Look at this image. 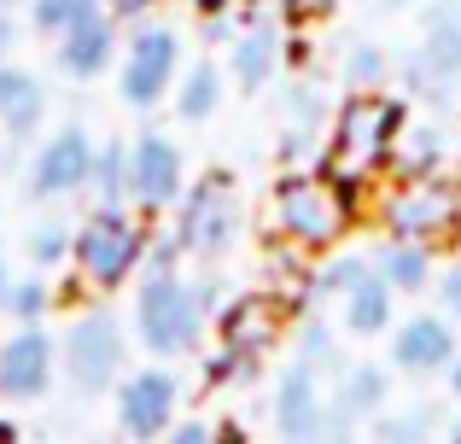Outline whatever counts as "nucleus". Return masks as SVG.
<instances>
[{
  "instance_id": "nucleus-1",
  "label": "nucleus",
  "mask_w": 461,
  "mask_h": 444,
  "mask_svg": "<svg viewBox=\"0 0 461 444\" xmlns=\"http://www.w3.org/2000/svg\"><path fill=\"white\" fill-rule=\"evenodd\" d=\"M211 298L216 286H193L181 281L176 269L164 275H147L135 293V333L152 357H193L204 340V316H211Z\"/></svg>"
},
{
  "instance_id": "nucleus-2",
  "label": "nucleus",
  "mask_w": 461,
  "mask_h": 444,
  "mask_svg": "<svg viewBox=\"0 0 461 444\" xmlns=\"http://www.w3.org/2000/svg\"><path fill=\"white\" fill-rule=\"evenodd\" d=\"M403 135V105L385 94H350L345 112L333 117V152H327V176L333 182H368L374 170L392 164V147Z\"/></svg>"
},
{
  "instance_id": "nucleus-3",
  "label": "nucleus",
  "mask_w": 461,
  "mask_h": 444,
  "mask_svg": "<svg viewBox=\"0 0 461 444\" xmlns=\"http://www.w3.org/2000/svg\"><path fill=\"white\" fill-rule=\"evenodd\" d=\"M70 263H77L82 286L94 293H112L129 275L147 263V222L129 217L123 205H100L94 217H82L77 246H70Z\"/></svg>"
},
{
  "instance_id": "nucleus-4",
  "label": "nucleus",
  "mask_w": 461,
  "mask_h": 444,
  "mask_svg": "<svg viewBox=\"0 0 461 444\" xmlns=\"http://www.w3.org/2000/svg\"><path fill=\"white\" fill-rule=\"evenodd\" d=\"M275 222H281V234L293 240L298 251H327L350 228L345 182H333L327 170L321 176L315 170L281 176V187H275Z\"/></svg>"
},
{
  "instance_id": "nucleus-5",
  "label": "nucleus",
  "mask_w": 461,
  "mask_h": 444,
  "mask_svg": "<svg viewBox=\"0 0 461 444\" xmlns=\"http://www.w3.org/2000/svg\"><path fill=\"white\" fill-rule=\"evenodd\" d=\"M123 363H129V340H123V322L112 310H82L65 328V340H59V368H65V380L82 398L112 392L123 380Z\"/></svg>"
},
{
  "instance_id": "nucleus-6",
  "label": "nucleus",
  "mask_w": 461,
  "mask_h": 444,
  "mask_svg": "<svg viewBox=\"0 0 461 444\" xmlns=\"http://www.w3.org/2000/svg\"><path fill=\"white\" fill-rule=\"evenodd\" d=\"M403 77H409V88L432 105L456 100V82H461V0H432L427 6V30H420V47L409 53Z\"/></svg>"
},
{
  "instance_id": "nucleus-7",
  "label": "nucleus",
  "mask_w": 461,
  "mask_h": 444,
  "mask_svg": "<svg viewBox=\"0 0 461 444\" xmlns=\"http://www.w3.org/2000/svg\"><path fill=\"white\" fill-rule=\"evenodd\" d=\"M456 222H461V187L450 176H409V182H397L392 199H385V228H392V240L432 246V240L456 234Z\"/></svg>"
},
{
  "instance_id": "nucleus-8",
  "label": "nucleus",
  "mask_w": 461,
  "mask_h": 444,
  "mask_svg": "<svg viewBox=\"0 0 461 444\" xmlns=\"http://www.w3.org/2000/svg\"><path fill=\"white\" fill-rule=\"evenodd\" d=\"M275 427L286 444H350V415L339 403H321L315 368L293 363L275 386Z\"/></svg>"
},
{
  "instance_id": "nucleus-9",
  "label": "nucleus",
  "mask_w": 461,
  "mask_h": 444,
  "mask_svg": "<svg viewBox=\"0 0 461 444\" xmlns=\"http://www.w3.org/2000/svg\"><path fill=\"white\" fill-rule=\"evenodd\" d=\"M176 240H181V251H193V258H222V251L240 240V199H234V187H228L222 170L181 194Z\"/></svg>"
},
{
  "instance_id": "nucleus-10",
  "label": "nucleus",
  "mask_w": 461,
  "mask_h": 444,
  "mask_svg": "<svg viewBox=\"0 0 461 444\" xmlns=\"http://www.w3.org/2000/svg\"><path fill=\"white\" fill-rule=\"evenodd\" d=\"M176 70H181L176 30H164V23L135 30L129 35V53H123V70H117V94H123V105H135V112H152V105L176 88Z\"/></svg>"
},
{
  "instance_id": "nucleus-11",
  "label": "nucleus",
  "mask_w": 461,
  "mask_h": 444,
  "mask_svg": "<svg viewBox=\"0 0 461 444\" xmlns=\"http://www.w3.org/2000/svg\"><path fill=\"white\" fill-rule=\"evenodd\" d=\"M53 375H59V345L41 322H35V328H12L6 340H0V403L47 398Z\"/></svg>"
},
{
  "instance_id": "nucleus-12",
  "label": "nucleus",
  "mask_w": 461,
  "mask_h": 444,
  "mask_svg": "<svg viewBox=\"0 0 461 444\" xmlns=\"http://www.w3.org/2000/svg\"><path fill=\"white\" fill-rule=\"evenodd\" d=\"M176 410H181V386L169 368H140V375L117 380V427L123 439L135 444H152L176 427Z\"/></svg>"
},
{
  "instance_id": "nucleus-13",
  "label": "nucleus",
  "mask_w": 461,
  "mask_h": 444,
  "mask_svg": "<svg viewBox=\"0 0 461 444\" xmlns=\"http://www.w3.org/2000/svg\"><path fill=\"white\" fill-rule=\"evenodd\" d=\"M94 140L82 123H65L59 135L41 140V152L30 159V199H70L94 182Z\"/></svg>"
},
{
  "instance_id": "nucleus-14",
  "label": "nucleus",
  "mask_w": 461,
  "mask_h": 444,
  "mask_svg": "<svg viewBox=\"0 0 461 444\" xmlns=\"http://www.w3.org/2000/svg\"><path fill=\"white\" fill-rule=\"evenodd\" d=\"M187 194L181 187V147L169 135H140L135 147H129V199H135L140 211H164L176 205V199Z\"/></svg>"
},
{
  "instance_id": "nucleus-15",
  "label": "nucleus",
  "mask_w": 461,
  "mask_h": 444,
  "mask_svg": "<svg viewBox=\"0 0 461 444\" xmlns=\"http://www.w3.org/2000/svg\"><path fill=\"white\" fill-rule=\"evenodd\" d=\"M112 59H117V23H112V12H94V18H82L77 30L59 35V70H65L70 82L105 77Z\"/></svg>"
},
{
  "instance_id": "nucleus-16",
  "label": "nucleus",
  "mask_w": 461,
  "mask_h": 444,
  "mask_svg": "<svg viewBox=\"0 0 461 444\" xmlns=\"http://www.w3.org/2000/svg\"><path fill=\"white\" fill-rule=\"evenodd\" d=\"M281 333V304L275 298H240L222 310V345L240 357H263Z\"/></svg>"
},
{
  "instance_id": "nucleus-17",
  "label": "nucleus",
  "mask_w": 461,
  "mask_h": 444,
  "mask_svg": "<svg viewBox=\"0 0 461 444\" xmlns=\"http://www.w3.org/2000/svg\"><path fill=\"white\" fill-rule=\"evenodd\" d=\"M450 357H456V340L438 316H415L392 345V363L403 368V375H432V368H444Z\"/></svg>"
},
{
  "instance_id": "nucleus-18",
  "label": "nucleus",
  "mask_w": 461,
  "mask_h": 444,
  "mask_svg": "<svg viewBox=\"0 0 461 444\" xmlns=\"http://www.w3.org/2000/svg\"><path fill=\"white\" fill-rule=\"evenodd\" d=\"M275 65H281V30H275V23H251V30L234 41L240 88H263V82L275 77Z\"/></svg>"
},
{
  "instance_id": "nucleus-19",
  "label": "nucleus",
  "mask_w": 461,
  "mask_h": 444,
  "mask_svg": "<svg viewBox=\"0 0 461 444\" xmlns=\"http://www.w3.org/2000/svg\"><path fill=\"white\" fill-rule=\"evenodd\" d=\"M374 269H380V281L392 286V293H420V286L432 281V258H427V246H415V240H392Z\"/></svg>"
},
{
  "instance_id": "nucleus-20",
  "label": "nucleus",
  "mask_w": 461,
  "mask_h": 444,
  "mask_svg": "<svg viewBox=\"0 0 461 444\" xmlns=\"http://www.w3.org/2000/svg\"><path fill=\"white\" fill-rule=\"evenodd\" d=\"M385 322H392V286L380 281V275H362L357 286L345 293V328L350 333H380Z\"/></svg>"
},
{
  "instance_id": "nucleus-21",
  "label": "nucleus",
  "mask_w": 461,
  "mask_h": 444,
  "mask_svg": "<svg viewBox=\"0 0 461 444\" xmlns=\"http://www.w3.org/2000/svg\"><path fill=\"white\" fill-rule=\"evenodd\" d=\"M216 100H222V77H216V65H193L187 77L176 82V112H181V123H204V117L216 112Z\"/></svg>"
},
{
  "instance_id": "nucleus-22",
  "label": "nucleus",
  "mask_w": 461,
  "mask_h": 444,
  "mask_svg": "<svg viewBox=\"0 0 461 444\" xmlns=\"http://www.w3.org/2000/svg\"><path fill=\"white\" fill-rule=\"evenodd\" d=\"M59 304V293L41 281V275H23V281L6 286V304H0V316H12L18 328H35V322H47Z\"/></svg>"
},
{
  "instance_id": "nucleus-23",
  "label": "nucleus",
  "mask_w": 461,
  "mask_h": 444,
  "mask_svg": "<svg viewBox=\"0 0 461 444\" xmlns=\"http://www.w3.org/2000/svg\"><path fill=\"white\" fill-rule=\"evenodd\" d=\"M94 194H100V205H123L129 199V147L123 140H105L100 152H94Z\"/></svg>"
},
{
  "instance_id": "nucleus-24",
  "label": "nucleus",
  "mask_w": 461,
  "mask_h": 444,
  "mask_svg": "<svg viewBox=\"0 0 461 444\" xmlns=\"http://www.w3.org/2000/svg\"><path fill=\"white\" fill-rule=\"evenodd\" d=\"M392 159H397V170H403V182H409V176H438L444 135H438V129H409V135H397Z\"/></svg>"
},
{
  "instance_id": "nucleus-25",
  "label": "nucleus",
  "mask_w": 461,
  "mask_h": 444,
  "mask_svg": "<svg viewBox=\"0 0 461 444\" xmlns=\"http://www.w3.org/2000/svg\"><path fill=\"white\" fill-rule=\"evenodd\" d=\"M385 403V375L380 368H345V380H339V410L350 415V421H357V415H374Z\"/></svg>"
},
{
  "instance_id": "nucleus-26",
  "label": "nucleus",
  "mask_w": 461,
  "mask_h": 444,
  "mask_svg": "<svg viewBox=\"0 0 461 444\" xmlns=\"http://www.w3.org/2000/svg\"><path fill=\"white\" fill-rule=\"evenodd\" d=\"M432 433H438V410H432V403H409V410L385 415V421L374 427L380 444H427Z\"/></svg>"
},
{
  "instance_id": "nucleus-27",
  "label": "nucleus",
  "mask_w": 461,
  "mask_h": 444,
  "mask_svg": "<svg viewBox=\"0 0 461 444\" xmlns=\"http://www.w3.org/2000/svg\"><path fill=\"white\" fill-rule=\"evenodd\" d=\"M94 12H105L100 0H30V23H35V35H65V30H77L82 18H94Z\"/></svg>"
},
{
  "instance_id": "nucleus-28",
  "label": "nucleus",
  "mask_w": 461,
  "mask_h": 444,
  "mask_svg": "<svg viewBox=\"0 0 461 444\" xmlns=\"http://www.w3.org/2000/svg\"><path fill=\"white\" fill-rule=\"evenodd\" d=\"M41 117H47V88H41V82L30 77V82L18 88V100L6 105V117H0V129H6L12 140H30L35 129H41Z\"/></svg>"
},
{
  "instance_id": "nucleus-29",
  "label": "nucleus",
  "mask_w": 461,
  "mask_h": 444,
  "mask_svg": "<svg viewBox=\"0 0 461 444\" xmlns=\"http://www.w3.org/2000/svg\"><path fill=\"white\" fill-rule=\"evenodd\" d=\"M70 246H77V234L65 222H35L30 228V263L35 269H59L70 258Z\"/></svg>"
},
{
  "instance_id": "nucleus-30",
  "label": "nucleus",
  "mask_w": 461,
  "mask_h": 444,
  "mask_svg": "<svg viewBox=\"0 0 461 444\" xmlns=\"http://www.w3.org/2000/svg\"><path fill=\"white\" fill-rule=\"evenodd\" d=\"M345 82L357 94H374V82H385V53H380V47H368V41H357L345 53Z\"/></svg>"
},
{
  "instance_id": "nucleus-31",
  "label": "nucleus",
  "mask_w": 461,
  "mask_h": 444,
  "mask_svg": "<svg viewBox=\"0 0 461 444\" xmlns=\"http://www.w3.org/2000/svg\"><path fill=\"white\" fill-rule=\"evenodd\" d=\"M362 275H368V269H362V258H345V263H333V269H321V281H315V293H339V298H345L350 286L362 281Z\"/></svg>"
},
{
  "instance_id": "nucleus-32",
  "label": "nucleus",
  "mask_w": 461,
  "mask_h": 444,
  "mask_svg": "<svg viewBox=\"0 0 461 444\" xmlns=\"http://www.w3.org/2000/svg\"><path fill=\"white\" fill-rule=\"evenodd\" d=\"M298 345H304V363H315V357H333V333L321 328V322H304V328H298Z\"/></svg>"
},
{
  "instance_id": "nucleus-33",
  "label": "nucleus",
  "mask_w": 461,
  "mask_h": 444,
  "mask_svg": "<svg viewBox=\"0 0 461 444\" xmlns=\"http://www.w3.org/2000/svg\"><path fill=\"white\" fill-rule=\"evenodd\" d=\"M158 444H216V433H211L204 421H181V427H169Z\"/></svg>"
},
{
  "instance_id": "nucleus-34",
  "label": "nucleus",
  "mask_w": 461,
  "mask_h": 444,
  "mask_svg": "<svg viewBox=\"0 0 461 444\" xmlns=\"http://www.w3.org/2000/svg\"><path fill=\"white\" fill-rule=\"evenodd\" d=\"M23 82H30V70H18V65H6V59H0V117H6V105L18 100Z\"/></svg>"
},
{
  "instance_id": "nucleus-35",
  "label": "nucleus",
  "mask_w": 461,
  "mask_h": 444,
  "mask_svg": "<svg viewBox=\"0 0 461 444\" xmlns=\"http://www.w3.org/2000/svg\"><path fill=\"white\" fill-rule=\"evenodd\" d=\"M105 12H112V18H140V12H152L158 0H100Z\"/></svg>"
},
{
  "instance_id": "nucleus-36",
  "label": "nucleus",
  "mask_w": 461,
  "mask_h": 444,
  "mask_svg": "<svg viewBox=\"0 0 461 444\" xmlns=\"http://www.w3.org/2000/svg\"><path fill=\"white\" fill-rule=\"evenodd\" d=\"M444 310H450V316L461 322V263H456L450 275H444Z\"/></svg>"
},
{
  "instance_id": "nucleus-37",
  "label": "nucleus",
  "mask_w": 461,
  "mask_h": 444,
  "mask_svg": "<svg viewBox=\"0 0 461 444\" xmlns=\"http://www.w3.org/2000/svg\"><path fill=\"white\" fill-rule=\"evenodd\" d=\"M12 35H18V30H12V12H6V6H0V59H6V47H12Z\"/></svg>"
},
{
  "instance_id": "nucleus-38",
  "label": "nucleus",
  "mask_w": 461,
  "mask_h": 444,
  "mask_svg": "<svg viewBox=\"0 0 461 444\" xmlns=\"http://www.w3.org/2000/svg\"><path fill=\"white\" fill-rule=\"evenodd\" d=\"M216 444H246V433H240V421H222V433H216Z\"/></svg>"
},
{
  "instance_id": "nucleus-39",
  "label": "nucleus",
  "mask_w": 461,
  "mask_h": 444,
  "mask_svg": "<svg viewBox=\"0 0 461 444\" xmlns=\"http://www.w3.org/2000/svg\"><path fill=\"white\" fill-rule=\"evenodd\" d=\"M0 444H23V433H18V421H6V415H0Z\"/></svg>"
},
{
  "instance_id": "nucleus-40",
  "label": "nucleus",
  "mask_w": 461,
  "mask_h": 444,
  "mask_svg": "<svg viewBox=\"0 0 461 444\" xmlns=\"http://www.w3.org/2000/svg\"><path fill=\"white\" fill-rule=\"evenodd\" d=\"M193 6H199L204 18H216V12H228V6H234V0H193Z\"/></svg>"
},
{
  "instance_id": "nucleus-41",
  "label": "nucleus",
  "mask_w": 461,
  "mask_h": 444,
  "mask_svg": "<svg viewBox=\"0 0 461 444\" xmlns=\"http://www.w3.org/2000/svg\"><path fill=\"white\" fill-rule=\"evenodd\" d=\"M6 286H12V275H6V263H0V304H6Z\"/></svg>"
},
{
  "instance_id": "nucleus-42",
  "label": "nucleus",
  "mask_w": 461,
  "mask_h": 444,
  "mask_svg": "<svg viewBox=\"0 0 461 444\" xmlns=\"http://www.w3.org/2000/svg\"><path fill=\"white\" fill-rule=\"evenodd\" d=\"M450 386H456V398H461V363L450 368Z\"/></svg>"
},
{
  "instance_id": "nucleus-43",
  "label": "nucleus",
  "mask_w": 461,
  "mask_h": 444,
  "mask_svg": "<svg viewBox=\"0 0 461 444\" xmlns=\"http://www.w3.org/2000/svg\"><path fill=\"white\" fill-rule=\"evenodd\" d=\"M0 6H6V12H12V6H30V0H0Z\"/></svg>"
},
{
  "instance_id": "nucleus-44",
  "label": "nucleus",
  "mask_w": 461,
  "mask_h": 444,
  "mask_svg": "<svg viewBox=\"0 0 461 444\" xmlns=\"http://www.w3.org/2000/svg\"><path fill=\"white\" fill-rule=\"evenodd\" d=\"M298 6H327V0H298Z\"/></svg>"
},
{
  "instance_id": "nucleus-45",
  "label": "nucleus",
  "mask_w": 461,
  "mask_h": 444,
  "mask_svg": "<svg viewBox=\"0 0 461 444\" xmlns=\"http://www.w3.org/2000/svg\"><path fill=\"white\" fill-rule=\"evenodd\" d=\"M450 444H461V427H456V439H450Z\"/></svg>"
}]
</instances>
